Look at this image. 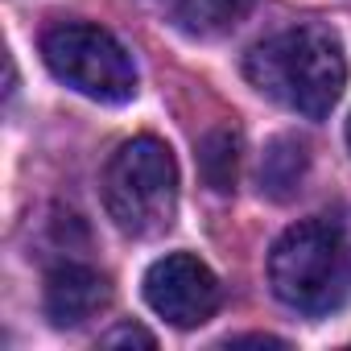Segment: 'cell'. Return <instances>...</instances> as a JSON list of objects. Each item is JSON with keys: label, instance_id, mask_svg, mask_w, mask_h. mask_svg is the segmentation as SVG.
Returning <instances> with one entry per match:
<instances>
[{"label": "cell", "instance_id": "6da1fadb", "mask_svg": "<svg viewBox=\"0 0 351 351\" xmlns=\"http://www.w3.org/2000/svg\"><path fill=\"white\" fill-rule=\"evenodd\" d=\"M244 75L261 95L277 99L281 108L306 120L330 116V108L347 87V62L339 38L322 25H293L256 42L244 58Z\"/></svg>", "mask_w": 351, "mask_h": 351}, {"label": "cell", "instance_id": "7a4b0ae2", "mask_svg": "<svg viewBox=\"0 0 351 351\" xmlns=\"http://www.w3.org/2000/svg\"><path fill=\"white\" fill-rule=\"evenodd\" d=\"M269 285L298 314H330L351 298V215H314L281 232Z\"/></svg>", "mask_w": 351, "mask_h": 351}, {"label": "cell", "instance_id": "3957f363", "mask_svg": "<svg viewBox=\"0 0 351 351\" xmlns=\"http://www.w3.org/2000/svg\"><path fill=\"white\" fill-rule=\"evenodd\" d=\"M99 186H104L108 219L132 240L161 236L173 223V211H178V165H173V153L165 141L149 132L124 141L108 157Z\"/></svg>", "mask_w": 351, "mask_h": 351}, {"label": "cell", "instance_id": "277c9868", "mask_svg": "<svg viewBox=\"0 0 351 351\" xmlns=\"http://www.w3.org/2000/svg\"><path fill=\"white\" fill-rule=\"evenodd\" d=\"M42 58L58 83L95 99V104H128L136 95V66L128 50L99 25L62 21L42 34Z\"/></svg>", "mask_w": 351, "mask_h": 351}, {"label": "cell", "instance_id": "5b68a950", "mask_svg": "<svg viewBox=\"0 0 351 351\" xmlns=\"http://www.w3.org/2000/svg\"><path fill=\"white\" fill-rule=\"evenodd\" d=\"M145 302L153 314H161L173 326H203L219 310V281L199 256L169 252L149 265Z\"/></svg>", "mask_w": 351, "mask_h": 351}, {"label": "cell", "instance_id": "8992f818", "mask_svg": "<svg viewBox=\"0 0 351 351\" xmlns=\"http://www.w3.org/2000/svg\"><path fill=\"white\" fill-rule=\"evenodd\" d=\"M112 302V285L91 265H58L46 277V314L54 326H83Z\"/></svg>", "mask_w": 351, "mask_h": 351}, {"label": "cell", "instance_id": "52a82bcc", "mask_svg": "<svg viewBox=\"0 0 351 351\" xmlns=\"http://www.w3.org/2000/svg\"><path fill=\"white\" fill-rule=\"evenodd\" d=\"M310 169V149L298 136H277L269 141L265 157H261V191L269 199H293L306 182Z\"/></svg>", "mask_w": 351, "mask_h": 351}, {"label": "cell", "instance_id": "ba28073f", "mask_svg": "<svg viewBox=\"0 0 351 351\" xmlns=\"http://www.w3.org/2000/svg\"><path fill=\"white\" fill-rule=\"evenodd\" d=\"M256 0H173V17L178 25L195 38H219L228 29H236Z\"/></svg>", "mask_w": 351, "mask_h": 351}, {"label": "cell", "instance_id": "9c48e42d", "mask_svg": "<svg viewBox=\"0 0 351 351\" xmlns=\"http://www.w3.org/2000/svg\"><path fill=\"white\" fill-rule=\"evenodd\" d=\"M199 169L211 191L228 195L236 191V178H240V132L236 128H211L199 145Z\"/></svg>", "mask_w": 351, "mask_h": 351}, {"label": "cell", "instance_id": "30bf717a", "mask_svg": "<svg viewBox=\"0 0 351 351\" xmlns=\"http://www.w3.org/2000/svg\"><path fill=\"white\" fill-rule=\"evenodd\" d=\"M99 343L104 347H153V335L145 330V326H132V322H120V326H112L108 335H99Z\"/></svg>", "mask_w": 351, "mask_h": 351}, {"label": "cell", "instance_id": "8fae6325", "mask_svg": "<svg viewBox=\"0 0 351 351\" xmlns=\"http://www.w3.org/2000/svg\"><path fill=\"white\" fill-rule=\"evenodd\" d=\"M244 343H256V347H281V339H273V335H240V339H228V347H244Z\"/></svg>", "mask_w": 351, "mask_h": 351}, {"label": "cell", "instance_id": "7c38bea8", "mask_svg": "<svg viewBox=\"0 0 351 351\" xmlns=\"http://www.w3.org/2000/svg\"><path fill=\"white\" fill-rule=\"evenodd\" d=\"M347 145H351V120H347Z\"/></svg>", "mask_w": 351, "mask_h": 351}]
</instances>
